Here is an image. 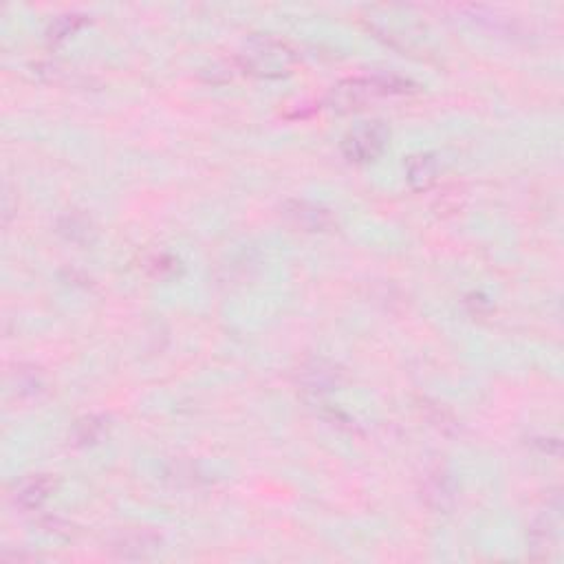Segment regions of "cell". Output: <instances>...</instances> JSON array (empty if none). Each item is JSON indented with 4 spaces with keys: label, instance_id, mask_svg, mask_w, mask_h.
I'll list each match as a JSON object with an SVG mask.
<instances>
[{
    "label": "cell",
    "instance_id": "cell-10",
    "mask_svg": "<svg viewBox=\"0 0 564 564\" xmlns=\"http://www.w3.org/2000/svg\"><path fill=\"white\" fill-rule=\"evenodd\" d=\"M84 25V15L77 14H68V15H60V18H56L54 23H51L49 31H46V36H49V40H62L67 38V36H71L73 31H77Z\"/></svg>",
    "mask_w": 564,
    "mask_h": 564
},
{
    "label": "cell",
    "instance_id": "cell-5",
    "mask_svg": "<svg viewBox=\"0 0 564 564\" xmlns=\"http://www.w3.org/2000/svg\"><path fill=\"white\" fill-rule=\"evenodd\" d=\"M110 549L115 556L126 558V560H144L161 549V536L150 529L126 531V534L118 536Z\"/></svg>",
    "mask_w": 564,
    "mask_h": 564
},
{
    "label": "cell",
    "instance_id": "cell-4",
    "mask_svg": "<svg viewBox=\"0 0 564 564\" xmlns=\"http://www.w3.org/2000/svg\"><path fill=\"white\" fill-rule=\"evenodd\" d=\"M560 527H562V503L560 497H553L551 503L538 514L529 529L531 556L538 560H551L553 553L560 545Z\"/></svg>",
    "mask_w": 564,
    "mask_h": 564
},
{
    "label": "cell",
    "instance_id": "cell-3",
    "mask_svg": "<svg viewBox=\"0 0 564 564\" xmlns=\"http://www.w3.org/2000/svg\"><path fill=\"white\" fill-rule=\"evenodd\" d=\"M390 130L384 121H364L342 139V152L353 163L375 161L388 144Z\"/></svg>",
    "mask_w": 564,
    "mask_h": 564
},
{
    "label": "cell",
    "instance_id": "cell-1",
    "mask_svg": "<svg viewBox=\"0 0 564 564\" xmlns=\"http://www.w3.org/2000/svg\"><path fill=\"white\" fill-rule=\"evenodd\" d=\"M241 65L251 76L273 80L292 73V68L296 67V54L284 40L273 36H254L242 46Z\"/></svg>",
    "mask_w": 564,
    "mask_h": 564
},
{
    "label": "cell",
    "instance_id": "cell-7",
    "mask_svg": "<svg viewBox=\"0 0 564 564\" xmlns=\"http://www.w3.org/2000/svg\"><path fill=\"white\" fill-rule=\"evenodd\" d=\"M337 379H340V371H337L333 364L324 360L309 362L307 366L303 368V373H300V382H303L304 390L315 395L333 390L337 386Z\"/></svg>",
    "mask_w": 564,
    "mask_h": 564
},
{
    "label": "cell",
    "instance_id": "cell-9",
    "mask_svg": "<svg viewBox=\"0 0 564 564\" xmlns=\"http://www.w3.org/2000/svg\"><path fill=\"white\" fill-rule=\"evenodd\" d=\"M51 489H54V481L49 477H31L18 485L14 500L18 508L36 509L49 498Z\"/></svg>",
    "mask_w": 564,
    "mask_h": 564
},
{
    "label": "cell",
    "instance_id": "cell-6",
    "mask_svg": "<svg viewBox=\"0 0 564 564\" xmlns=\"http://www.w3.org/2000/svg\"><path fill=\"white\" fill-rule=\"evenodd\" d=\"M284 216L296 228L307 231H324L333 225V216H331L329 210L309 201H298V199L284 203Z\"/></svg>",
    "mask_w": 564,
    "mask_h": 564
},
{
    "label": "cell",
    "instance_id": "cell-11",
    "mask_svg": "<svg viewBox=\"0 0 564 564\" xmlns=\"http://www.w3.org/2000/svg\"><path fill=\"white\" fill-rule=\"evenodd\" d=\"M88 228H91V223H88L84 216H77V214H67L65 219L60 220V231L73 242H80L84 239H88Z\"/></svg>",
    "mask_w": 564,
    "mask_h": 564
},
{
    "label": "cell",
    "instance_id": "cell-8",
    "mask_svg": "<svg viewBox=\"0 0 564 564\" xmlns=\"http://www.w3.org/2000/svg\"><path fill=\"white\" fill-rule=\"evenodd\" d=\"M436 175H439V161L430 152H419V155H413L405 161L408 183L415 190H419V192L421 190H428L436 181Z\"/></svg>",
    "mask_w": 564,
    "mask_h": 564
},
{
    "label": "cell",
    "instance_id": "cell-2",
    "mask_svg": "<svg viewBox=\"0 0 564 564\" xmlns=\"http://www.w3.org/2000/svg\"><path fill=\"white\" fill-rule=\"evenodd\" d=\"M408 91V82L397 76H368V77H351V80L340 82L331 88L329 104L331 108L355 110L362 108L371 99L382 97V95H397Z\"/></svg>",
    "mask_w": 564,
    "mask_h": 564
},
{
    "label": "cell",
    "instance_id": "cell-13",
    "mask_svg": "<svg viewBox=\"0 0 564 564\" xmlns=\"http://www.w3.org/2000/svg\"><path fill=\"white\" fill-rule=\"evenodd\" d=\"M102 430H104L102 421L95 419V416H91V419L80 421V424H77V430H76L77 444H91V441H95L99 435H102Z\"/></svg>",
    "mask_w": 564,
    "mask_h": 564
},
{
    "label": "cell",
    "instance_id": "cell-12",
    "mask_svg": "<svg viewBox=\"0 0 564 564\" xmlns=\"http://www.w3.org/2000/svg\"><path fill=\"white\" fill-rule=\"evenodd\" d=\"M426 497H428L430 503L436 505V508H446V500H450L455 494H452L450 481H447L444 474H436V477L430 478L428 485H426Z\"/></svg>",
    "mask_w": 564,
    "mask_h": 564
}]
</instances>
